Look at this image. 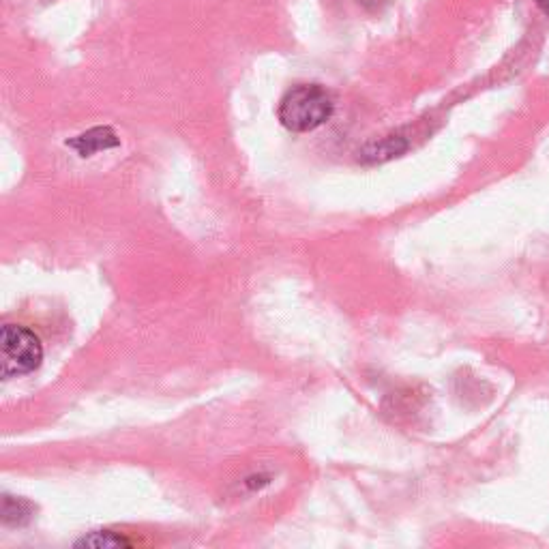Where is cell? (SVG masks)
Wrapping results in <instances>:
<instances>
[{"label":"cell","mask_w":549,"mask_h":549,"mask_svg":"<svg viewBox=\"0 0 549 549\" xmlns=\"http://www.w3.org/2000/svg\"><path fill=\"white\" fill-rule=\"evenodd\" d=\"M333 99L318 84L294 86L279 101V123L294 133L314 131L329 121Z\"/></svg>","instance_id":"1"},{"label":"cell","mask_w":549,"mask_h":549,"mask_svg":"<svg viewBox=\"0 0 549 549\" xmlns=\"http://www.w3.org/2000/svg\"><path fill=\"white\" fill-rule=\"evenodd\" d=\"M0 365L3 378H18L35 372L43 359L39 337L20 324H5L0 331Z\"/></svg>","instance_id":"2"},{"label":"cell","mask_w":549,"mask_h":549,"mask_svg":"<svg viewBox=\"0 0 549 549\" xmlns=\"http://www.w3.org/2000/svg\"><path fill=\"white\" fill-rule=\"evenodd\" d=\"M121 140L116 138V133L110 127H95L91 131L82 133V136L73 138L67 142V146L76 148L80 157H93L99 151H108V148H116Z\"/></svg>","instance_id":"3"},{"label":"cell","mask_w":549,"mask_h":549,"mask_svg":"<svg viewBox=\"0 0 549 549\" xmlns=\"http://www.w3.org/2000/svg\"><path fill=\"white\" fill-rule=\"evenodd\" d=\"M408 148V144L402 140V138H387L382 140L378 144H372L365 151V159H374V161H382V159H389V157H397L399 153H404Z\"/></svg>","instance_id":"4"},{"label":"cell","mask_w":549,"mask_h":549,"mask_svg":"<svg viewBox=\"0 0 549 549\" xmlns=\"http://www.w3.org/2000/svg\"><path fill=\"white\" fill-rule=\"evenodd\" d=\"M31 517V504L5 496L3 500V522L5 524H24L26 519Z\"/></svg>","instance_id":"5"},{"label":"cell","mask_w":549,"mask_h":549,"mask_svg":"<svg viewBox=\"0 0 549 549\" xmlns=\"http://www.w3.org/2000/svg\"><path fill=\"white\" fill-rule=\"evenodd\" d=\"M76 545L80 547H123V545H129V541L125 537H118V534L114 532H108V530H99V532H93L88 534V537H84L82 541H78Z\"/></svg>","instance_id":"6"},{"label":"cell","mask_w":549,"mask_h":549,"mask_svg":"<svg viewBox=\"0 0 549 549\" xmlns=\"http://www.w3.org/2000/svg\"><path fill=\"white\" fill-rule=\"evenodd\" d=\"M537 5L541 7V11L545 13V16H549V0H537Z\"/></svg>","instance_id":"7"}]
</instances>
